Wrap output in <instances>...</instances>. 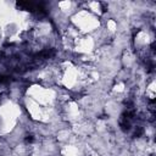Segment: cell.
Wrapping results in <instances>:
<instances>
[{
	"label": "cell",
	"mask_w": 156,
	"mask_h": 156,
	"mask_svg": "<svg viewBox=\"0 0 156 156\" xmlns=\"http://www.w3.org/2000/svg\"><path fill=\"white\" fill-rule=\"evenodd\" d=\"M68 21L82 35H93L102 26L100 17L95 16L85 9H78Z\"/></svg>",
	"instance_id": "1"
}]
</instances>
